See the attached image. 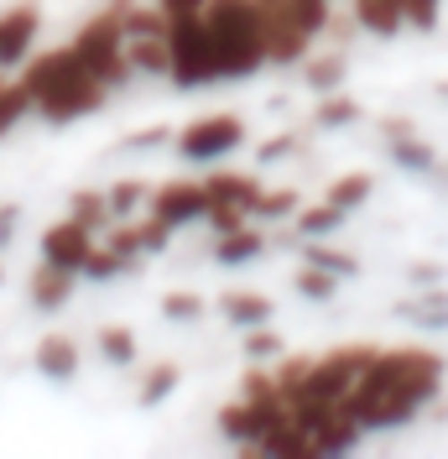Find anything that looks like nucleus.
<instances>
[{"label": "nucleus", "mask_w": 448, "mask_h": 459, "mask_svg": "<svg viewBox=\"0 0 448 459\" xmlns=\"http://www.w3.org/2000/svg\"><path fill=\"white\" fill-rule=\"evenodd\" d=\"M370 194H375V178H370V172H339L334 183L323 188V199H329V204H339L344 214H355V209H365V204H370Z\"/></svg>", "instance_id": "nucleus-27"}, {"label": "nucleus", "mask_w": 448, "mask_h": 459, "mask_svg": "<svg viewBox=\"0 0 448 459\" xmlns=\"http://www.w3.org/2000/svg\"><path fill=\"white\" fill-rule=\"evenodd\" d=\"M448 360L427 344H392L375 350V360L365 366V376L355 381V392L344 397V407L355 412V423L365 433H392L407 429L427 402L444 392Z\"/></svg>", "instance_id": "nucleus-1"}, {"label": "nucleus", "mask_w": 448, "mask_h": 459, "mask_svg": "<svg viewBox=\"0 0 448 459\" xmlns=\"http://www.w3.org/2000/svg\"><path fill=\"white\" fill-rule=\"evenodd\" d=\"M68 48L79 53V63H84L105 89H120V84H131V79H136L131 53H125V31H120V11H115V5L94 11L84 27H73Z\"/></svg>", "instance_id": "nucleus-5"}, {"label": "nucleus", "mask_w": 448, "mask_h": 459, "mask_svg": "<svg viewBox=\"0 0 448 459\" xmlns=\"http://www.w3.org/2000/svg\"><path fill=\"white\" fill-rule=\"evenodd\" d=\"M203 22L214 31L224 79H255L266 63V31H261V5L255 0H209Z\"/></svg>", "instance_id": "nucleus-3"}, {"label": "nucleus", "mask_w": 448, "mask_h": 459, "mask_svg": "<svg viewBox=\"0 0 448 459\" xmlns=\"http://www.w3.org/2000/svg\"><path fill=\"white\" fill-rule=\"evenodd\" d=\"M0 282H5V266H0Z\"/></svg>", "instance_id": "nucleus-46"}, {"label": "nucleus", "mask_w": 448, "mask_h": 459, "mask_svg": "<svg viewBox=\"0 0 448 459\" xmlns=\"http://www.w3.org/2000/svg\"><path fill=\"white\" fill-rule=\"evenodd\" d=\"M203 314H209V308H203V292H188V287L162 292V318H168V324H198Z\"/></svg>", "instance_id": "nucleus-34"}, {"label": "nucleus", "mask_w": 448, "mask_h": 459, "mask_svg": "<svg viewBox=\"0 0 448 459\" xmlns=\"http://www.w3.org/2000/svg\"><path fill=\"white\" fill-rule=\"evenodd\" d=\"M214 266H224V272H235V266H251V261L266 256V230H261V220H251V225H235L224 230V235H214Z\"/></svg>", "instance_id": "nucleus-16"}, {"label": "nucleus", "mask_w": 448, "mask_h": 459, "mask_svg": "<svg viewBox=\"0 0 448 459\" xmlns=\"http://www.w3.org/2000/svg\"><path fill=\"white\" fill-rule=\"evenodd\" d=\"M220 314L235 329H255V324H271L277 318V303L266 292H255V287H229V292H220Z\"/></svg>", "instance_id": "nucleus-17"}, {"label": "nucleus", "mask_w": 448, "mask_h": 459, "mask_svg": "<svg viewBox=\"0 0 448 459\" xmlns=\"http://www.w3.org/2000/svg\"><path fill=\"white\" fill-rule=\"evenodd\" d=\"M287 5H292V16H297L313 37H323L329 16H334V0H287Z\"/></svg>", "instance_id": "nucleus-38"}, {"label": "nucleus", "mask_w": 448, "mask_h": 459, "mask_svg": "<svg viewBox=\"0 0 448 459\" xmlns=\"http://www.w3.org/2000/svg\"><path fill=\"white\" fill-rule=\"evenodd\" d=\"M297 209H303V199H297V188H292V183H277V188L266 183V194H261V204H255V220H261V225H271V220H292Z\"/></svg>", "instance_id": "nucleus-33"}, {"label": "nucleus", "mask_w": 448, "mask_h": 459, "mask_svg": "<svg viewBox=\"0 0 448 459\" xmlns=\"http://www.w3.org/2000/svg\"><path fill=\"white\" fill-rule=\"evenodd\" d=\"M344 209L339 204H329V199H318V204H303L297 214H292V225H297V235L303 240H329V235H339L344 230Z\"/></svg>", "instance_id": "nucleus-22"}, {"label": "nucleus", "mask_w": 448, "mask_h": 459, "mask_svg": "<svg viewBox=\"0 0 448 459\" xmlns=\"http://www.w3.org/2000/svg\"><path fill=\"white\" fill-rule=\"evenodd\" d=\"M105 194H110L115 220H136V214H146V199H151V183H146V178H120V183H110Z\"/></svg>", "instance_id": "nucleus-29"}, {"label": "nucleus", "mask_w": 448, "mask_h": 459, "mask_svg": "<svg viewBox=\"0 0 448 459\" xmlns=\"http://www.w3.org/2000/svg\"><path fill=\"white\" fill-rule=\"evenodd\" d=\"M375 350L381 344H334V350H323V355H313L308 376L297 381V392H292V407H334L355 392V381L365 376V366L375 360Z\"/></svg>", "instance_id": "nucleus-4"}, {"label": "nucleus", "mask_w": 448, "mask_h": 459, "mask_svg": "<svg viewBox=\"0 0 448 459\" xmlns=\"http://www.w3.org/2000/svg\"><path fill=\"white\" fill-rule=\"evenodd\" d=\"M177 386H183V366H177V360H157L151 371L141 376L136 402H141V407H162V402H168Z\"/></svg>", "instance_id": "nucleus-25"}, {"label": "nucleus", "mask_w": 448, "mask_h": 459, "mask_svg": "<svg viewBox=\"0 0 448 459\" xmlns=\"http://www.w3.org/2000/svg\"><path fill=\"white\" fill-rule=\"evenodd\" d=\"M281 157H297V136H292V131H281V136H271L266 146H255V162H261V168H271Z\"/></svg>", "instance_id": "nucleus-40"}, {"label": "nucleus", "mask_w": 448, "mask_h": 459, "mask_svg": "<svg viewBox=\"0 0 448 459\" xmlns=\"http://www.w3.org/2000/svg\"><path fill=\"white\" fill-rule=\"evenodd\" d=\"M240 146H246V115H235V110L194 115V120L172 136V152H177L183 162H194V168H214V162H224V157L240 152Z\"/></svg>", "instance_id": "nucleus-7"}, {"label": "nucleus", "mask_w": 448, "mask_h": 459, "mask_svg": "<svg viewBox=\"0 0 448 459\" xmlns=\"http://www.w3.org/2000/svg\"><path fill=\"white\" fill-rule=\"evenodd\" d=\"M27 115H31V94H27V84H22V79H11V84L0 79V142H5V136H11V131H16V126L27 120Z\"/></svg>", "instance_id": "nucleus-31"}, {"label": "nucleus", "mask_w": 448, "mask_h": 459, "mask_svg": "<svg viewBox=\"0 0 448 459\" xmlns=\"http://www.w3.org/2000/svg\"><path fill=\"white\" fill-rule=\"evenodd\" d=\"M255 5H261V31H266V63L271 68H297L313 53L318 37L292 16L287 0H255Z\"/></svg>", "instance_id": "nucleus-9"}, {"label": "nucleus", "mask_w": 448, "mask_h": 459, "mask_svg": "<svg viewBox=\"0 0 448 459\" xmlns=\"http://www.w3.org/2000/svg\"><path fill=\"white\" fill-rule=\"evenodd\" d=\"M125 53H131V68H136V74H146V79H168V68H172L168 31H162V37H125Z\"/></svg>", "instance_id": "nucleus-23"}, {"label": "nucleus", "mask_w": 448, "mask_h": 459, "mask_svg": "<svg viewBox=\"0 0 448 459\" xmlns=\"http://www.w3.org/2000/svg\"><path fill=\"white\" fill-rule=\"evenodd\" d=\"M22 84L31 94V110L42 115L47 126H73V120H89V115H99L110 105V89L79 63V53L68 42L27 57L22 63Z\"/></svg>", "instance_id": "nucleus-2"}, {"label": "nucleus", "mask_w": 448, "mask_h": 459, "mask_svg": "<svg viewBox=\"0 0 448 459\" xmlns=\"http://www.w3.org/2000/svg\"><path fill=\"white\" fill-rule=\"evenodd\" d=\"M303 429H308V444H313V459H339V455H355L360 449L365 429L355 423V412L334 402V407H297Z\"/></svg>", "instance_id": "nucleus-10"}, {"label": "nucleus", "mask_w": 448, "mask_h": 459, "mask_svg": "<svg viewBox=\"0 0 448 459\" xmlns=\"http://www.w3.org/2000/svg\"><path fill=\"white\" fill-rule=\"evenodd\" d=\"M386 152H392V162L401 172H433L438 168V152L422 142V136H396V142H386Z\"/></svg>", "instance_id": "nucleus-30"}, {"label": "nucleus", "mask_w": 448, "mask_h": 459, "mask_svg": "<svg viewBox=\"0 0 448 459\" xmlns=\"http://www.w3.org/2000/svg\"><path fill=\"white\" fill-rule=\"evenodd\" d=\"M136 235H141V256H162V251L172 246V235H177V230L162 225L157 214H136Z\"/></svg>", "instance_id": "nucleus-37"}, {"label": "nucleus", "mask_w": 448, "mask_h": 459, "mask_svg": "<svg viewBox=\"0 0 448 459\" xmlns=\"http://www.w3.org/2000/svg\"><path fill=\"white\" fill-rule=\"evenodd\" d=\"M303 261L329 266L334 277H355V272H360V261L349 256V251H339V246H329V240H308V246H303Z\"/></svg>", "instance_id": "nucleus-36"}, {"label": "nucleus", "mask_w": 448, "mask_h": 459, "mask_svg": "<svg viewBox=\"0 0 448 459\" xmlns=\"http://www.w3.org/2000/svg\"><path fill=\"white\" fill-rule=\"evenodd\" d=\"M349 11H355L360 31H370V37H396V31H407L401 0H349Z\"/></svg>", "instance_id": "nucleus-19"}, {"label": "nucleus", "mask_w": 448, "mask_h": 459, "mask_svg": "<svg viewBox=\"0 0 448 459\" xmlns=\"http://www.w3.org/2000/svg\"><path fill=\"white\" fill-rule=\"evenodd\" d=\"M146 214H157V220L172 225V230L203 225V214H209V188H203V178H162V183H151Z\"/></svg>", "instance_id": "nucleus-11"}, {"label": "nucleus", "mask_w": 448, "mask_h": 459, "mask_svg": "<svg viewBox=\"0 0 448 459\" xmlns=\"http://www.w3.org/2000/svg\"><path fill=\"white\" fill-rule=\"evenodd\" d=\"M168 48H172V68L168 79L177 89H214L224 84V68H220V48H214V31L198 16H172L168 22Z\"/></svg>", "instance_id": "nucleus-6"}, {"label": "nucleus", "mask_w": 448, "mask_h": 459, "mask_svg": "<svg viewBox=\"0 0 448 459\" xmlns=\"http://www.w3.org/2000/svg\"><path fill=\"white\" fill-rule=\"evenodd\" d=\"M240 334H246V340H240L246 360H266V366H271V360H277L281 350H287V340H281V334L271 329V324H255V329H240Z\"/></svg>", "instance_id": "nucleus-35"}, {"label": "nucleus", "mask_w": 448, "mask_h": 459, "mask_svg": "<svg viewBox=\"0 0 448 459\" xmlns=\"http://www.w3.org/2000/svg\"><path fill=\"white\" fill-rule=\"evenodd\" d=\"M344 277H334L329 266H313V261H303L297 272H292V287H297V298H308V303H334V292Z\"/></svg>", "instance_id": "nucleus-28"}, {"label": "nucleus", "mask_w": 448, "mask_h": 459, "mask_svg": "<svg viewBox=\"0 0 448 459\" xmlns=\"http://www.w3.org/2000/svg\"><path fill=\"white\" fill-rule=\"evenodd\" d=\"M68 214H73L79 225H89L94 235H105V230L115 225V209H110V194H105V188H73V194H68Z\"/></svg>", "instance_id": "nucleus-24"}, {"label": "nucleus", "mask_w": 448, "mask_h": 459, "mask_svg": "<svg viewBox=\"0 0 448 459\" xmlns=\"http://www.w3.org/2000/svg\"><path fill=\"white\" fill-rule=\"evenodd\" d=\"M16 220H22V209L16 204H0V251L16 240Z\"/></svg>", "instance_id": "nucleus-43"}, {"label": "nucleus", "mask_w": 448, "mask_h": 459, "mask_svg": "<svg viewBox=\"0 0 448 459\" xmlns=\"http://www.w3.org/2000/svg\"><path fill=\"white\" fill-rule=\"evenodd\" d=\"M79 366H84V350H79L73 334H42L37 350H31V371L42 376V381H57V386L73 381Z\"/></svg>", "instance_id": "nucleus-15"}, {"label": "nucleus", "mask_w": 448, "mask_h": 459, "mask_svg": "<svg viewBox=\"0 0 448 459\" xmlns=\"http://www.w3.org/2000/svg\"><path fill=\"white\" fill-rule=\"evenodd\" d=\"M360 100H349L344 89H334V94H318V105H313V126L318 131H344V126H355L360 120Z\"/></svg>", "instance_id": "nucleus-26"}, {"label": "nucleus", "mask_w": 448, "mask_h": 459, "mask_svg": "<svg viewBox=\"0 0 448 459\" xmlns=\"http://www.w3.org/2000/svg\"><path fill=\"white\" fill-rule=\"evenodd\" d=\"M37 37H42V5H11V11H0V68H22L37 48Z\"/></svg>", "instance_id": "nucleus-13"}, {"label": "nucleus", "mask_w": 448, "mask_h": 459, "mask_svg": "<svg viewBox=\"0 0 448 459\" xmlns=\"http://www.w3.org/2000/svg\"><path fill=\"white\" fill-rule=\"evenodd\" d=\"M141 272V261L136 256H125V251H115L110 240H99L94 251H89V261H84V282H115V277H136Z\"/></svg>", "instance_id": "nucleus-21"}, {"label": "nucleus", "mask_w": 448, "mask_h": 459, "mask_svg": "<svg viewBox=\"0 0 448 459\" xmlns=\"http://www.w3.org/2000/svg\"><path fill=\"white\" fill-rule=\"evenodd\" d=\"M99 246V235L89 225H79L73 214H63V220H53V225L37 235V256L53 261V266H68V272H84L89 251Z\"/></svg>", "instance_id": "nucleus-12"}, {"label": "nucleus", "mask_w": 448, "mask_h": 459, "mask_svg": "<svg viewBox=\"0 0 448 459\" xmlns=\"http://www.w3.org/2000/svg\"><path fill=\"white\" fill-rule=\"evenodd\" d=\"M381 136H386V142H396V136H418V126H412V120H381Z\"/></svg>", "instance_id": "nucleus-45"}, {"label": "nucleus", "mask_w": 448, "mask_h": 459, "mask_svg": "<svg viewBox=\"0 0 448 459\" xmlns=\"http://www.w3.org/2000/svg\"><path fill=\"white\" fill-rule=\"evenodd\" d=\"M203 188H209V214H203V225L214 230V235H224V230H235V225H251L255 204L266 194V183H261L255 172H229V168L203 172Z\"/></svg>", "instance_id": "nucleus-8"}, {"label": "nucleus", "mask_w": 448, "mask_h": 459, "mask_svg": "<svg viewBox=\"0 0 448 459\" xmlns=\"http://www.w3.org/2000/svg\"><path fill=\"white\" fill-rule=\"evenodd\" d=\"M303 84L313 89V94H334V89L349 84V53L344 48H323V53H308L303 63Z\"/></svg>", "instance_id": "nucleus-18"}, {"label": "nucleus", "mask_w": 448, "mask_h": 459, "mask_svg": "<svg viewBox=\"0 0 448 459\" xmlns=\"http://www.w3.org/2000/svg\"><path fill=\"white\" fill-rule=\"evenodd\" d=\"M177 131H168V126H146V131H136L131 142H120L125 152H151V146H162V142H172Z\"/></svg>", "instance_id": "nucleus-41"}, {"label": "nucleus", "mask_w": 448, "mask_h": 459, "mask_svg": "<svg viewBox=\"0 0 448 459\" xmlns=\"http://www.w3.org/2000/svg\"><path fill=\"white\" fill-rule=\"evenodd\" d=\"M94 350H99V360L105 366H136V355H141V340H136V329L131 324H99V334H94Z\"/></svg>", "instance_id": "nucleus-20"}, {"label": "nucleus", "mask_w": 448, "mask_h": 459, "mask_svg": "<svg viewBox=\"0 0 448 459\" xmlns=\"http://www.w3.org/2000/svg\"><path fill=\"white\" fill-rule=\"evenodd\" d=\"M79 272H68V266H53V261L37 256V266L27 272V303L37 314H63L68 303H73V292H79Z\"/></svg>", "instance_id": "nucleus-14"}, {"label": "nucleus", "mask_w": 448, "mask_h": 459, "mask_svg": "<svg viewBox=\"0 0 448 459\" xmlns=\"http://www.w3.org/2000/svg\"><path fill=\"white\" fill-rule=\"evenodd\" d=\"M401 318H412L418 329H448V292H422L412 303H401Z\"/></svg>", "instance_id": "nucleus-32"}, {"label": "nucleus", "mask_w": 448, "mask_h": 459, "mask_svg": "<svg viewBox=\"0 0 448 459\" xmlns=\"http://www.w3.org/2000/svg\"><path fill=\"white\" fill-rule=\"evenodd\" d=\"M412 282L418 287H438L444 282V266H438V261H412Z\"/></svg>", "instance_id": "nucleus-42"}, {"label": "nucleus", "mask_w": 448, "mask_h": 459, "mask_svg": "<svg viewBox=\"0 0 448 459\" xmlns=\"http://www.w3.org/2000/svg\"><path fill=\"white\" fill-rule=\"evenodd\" d=\"M157 5L168 11V22H172V16H198V11H203L209 0H157Z\"/></svg>", "instance_id": "nucleus-44"}, {"label": "nucleus", "mask_w": 448, "mask_h": 459, "mask_svg": "<svg viewBox=\"0 0 448 459\" xmlns=\"http://www.w3.org/2000/svg\"><path fill=\"white\" fill-rule=\"evenodd\" d=\"M401 16L412 31H433L438 16H444V0H401Z\"/></svg>", "instance_id": "nucleus-39"}]
</instances>
